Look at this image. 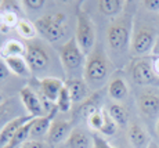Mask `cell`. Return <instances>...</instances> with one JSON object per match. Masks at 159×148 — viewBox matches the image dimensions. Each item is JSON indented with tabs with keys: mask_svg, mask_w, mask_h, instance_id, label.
I'll use <instances>...</instances> for the list:
<instances>
[{
	"mask_svg": "<svg viewBox=\"0 0 159 148\" xmlns=\"http://www.w3.org/2000/svg\"><path fill=\"white\" fill-rule=\"evenodd\" d=\"M91 140H93V148H116L107 138H104L101 134L91 136Z\"/></svg>",
	"mask_w": 159,
	"mask_h": 148,
	"instance_id": "cell-30",
	"label": "cell"
},
{
	"mask_svg": "<svg viewBox=\"0 0 159 148\" xmlns=\"http://www.w3.org/2000/svg\"><path fill=\"white\" fill-rule=\"evenodd\" d=\"M98 11L104 15L115 17L123 11L125 2L123 0H100L98 3Z\"/></svg>",
	"mask_w": 159,
	"mask_h": 148,
	"instance_id": "cell-22",
	"label": "cell"
},
{
	"mask_svg": "<svg viewBox=\"0 0 159 148\" xmlns=\"http://www.w3.org/2000/svg\"><path fill=\"white\" fill-rule=\"evenodd\" d=\"M143 4L149 11H159V0H144Z\"/></svg>",
	"mask_w": 159,
	"mask_h": 148,
	"instance_id": "cell-33",
	"label": "cell"
},
{
	"mask_svg": "<svg viewBox=\"0 0 159 148\" xmlns=\"http://www.w3.org/2000/svg\"><path fill=\"white\" fill-rule=\"evenodd\" d=\"M21 4L30 8V10H40L46 4V2L44 0H24V2H21Z\"/></svg>",
	"mask_w": 159,
	"mask_h": 148,
	"instance_id": "cell-31",
	"label": "cell"
},
{
	"mask_svg": "<svg viewBox=\"0 0 159 148\" xmlns=\"http://www.w3.org/2000/svg\"><path fill=\"white\" fill-rule=\"evenodd\" d=\"M10 69H8V67H7V64H6V61L3 60L2 57H0V83L2 82H4L6 79L10 76Z\"/></svg>",
	"mask_w": 159,
	"mask_h": 148,
	"instance_id": "cell-32",
	"label": "cell"
},
{
	"mask_svg": "<svg viewBox=\"0 0 159 148\" xmlns=\"http://www.w3.org/2000/svg\"><path fill=\"white\" fill-rule=\"evenodd\" d=\"M131 78L137 85L141 86H159V76L154 71L152 61L149 58L136 60L131 67Z\"/></svg>",
	"mask_w": 159,
	"mask_h": 148,
	"instance_id": "cell-7",
	"label": "cell"
},
{
	"mask_svg": "<svg viewBox=\"0 0 159 148\" xmlns=\"http://www.w3.org/2000/svg\"><path fill=\"white\" fill-rule=\"evenodd\" d=\"M35 119V116L32 115H24V116H17V118L11 119L10 122H7L0 130V148H8L11 140H13L14 134L17 133V130L24 126L29 121Z\"/></svg>",
	"mask_w": 159,
	"mask_h": 148,
	"instance_id": "cell-9",
	"label": "cell"
},
{
	"mask_svg": "<svg viewBox=\"0 0 159 148\" xmlns=\"http://www.w3.org/2000/svg\"><path fill=\"white\" fill-rule=\"evenodd\" d=\"M139 109L148 118H158L159 116V94L147 91L139 97Z\"/></svg>",
	"mask_w": 159,
	"mask_h": 148,
	"instance_id": "cell-14",
	"label": "cell"
},
{
	"mask_svg": "<svg viewBox=\"0 0 159 148\" xmlns=\"http://www.w3.org/2000/svg\"><path fill=\"white\" fill-rule=\"evenodd\" d=\"M148 148H159V146H158V144H155V143H151Z\"/></svg>",
	"mask_w": 159,
	"mask_h": 148,
	"instance_id": "cell-38",
	"label": "cell"
},
{
	"mask_svg": "<svg viewBox=\"0 0 159 148\" xmlns=\"http://www.w3.org/2000/svg\"><path fill=\"white\" fill-rule=\"evenodd\" d=\"M116 129H118V125L115 123V121L111 118V115L108 113V111L104 109V125L100 130V134L101 136H114L116 133Z\"/></svg>",
	"mask_w": 159,
	"mask_h": 148,
	"instance_id": "cell-27",
	"label": "cell"
},
{
	"mask_svg": "<svg viewBox=\"0 0 159 148\" xmlns=\"http://www.w3.org/2000/svg\"><path fill=\"white\" fill-rule=\"evenodd\" d=\"M75 39L78 42L80 50L86 55L93 51L94 43H96V30L94 24L91 21L90 15L83 10L82 3H79L76 7V35Z\"/></svg>",
	"mask_w": 159,
	"mask_h": 148,
	"instance_id": "cell-2",
	"label": "cell"
},
{
	"mask_svg": "<svg viewBox=\"0 0 159 148\" xmlns=\"http://www.w3.org/2000/svg\"><path fill=\"white\" fill-rule=\"evenodd\" d=\"M0 32H8L7 28H6V18H4V13L0 10Z\"/></svg>",
	"mask_w": 159,
	"mask_h": 148,
	"instance_id": "cell-35",
	"label": "cell"
},
{
	"mask_svg": "<svg viewBox=\"0 0 159 148\" xmlns=\"http://www.w3.org/2000/svg\"><path fill=\"white\" fill-rule=\"evenodd\" d=\"M64 86H65V83L61 81V79L54 78V76H46V78H43L40 81L42 94L51 104H54L57 101L58 95H60L61 90L64 89Z\"/></svg>",
	"mask_w": 159,
	"mask_h": 148,
	"instance_id": "cell-15",
	"label": "cell"
},
{
	"mask_svg": "<svg viewBox=\"0 0 159 148\" xmlns=\"http://www.w3.org/2000/svg\"><path fill=\"white\" fill-rule=\"evenodd\" d=\"M25 60L32 72H42L50 62V55L40 43H29L26 46Z\"/></svg>",
	"mask_w": 159,
	"mask_h": 148,
	"instance_id": "cell-8",
	"label": "cell"
},
{
	"mask_svg": "<svg viewBox=\"0 0 159 148\" xmlns=\"http://www.w3.org/2000/svg\"><path fill=\"white\" fill-rule=\"evenodd\" d=\"M129 140L134 148H148L149 147V137L147 132L139 123H131L129 127Z\"/></svg>",
	"mask_w": 159,
	"mask_h": 148,
	"instance_id": "cell-18",
	"label": "cell"
},
{
	"mask_svg": "<svg viewBox=\"0 0 159 148\" xmlns=\"http://www.w3.org/2000/svg\"><path fill=\"white\" fill-rule=\"evenodd\" d=\"M21 148H48V147L46 146L44 143H42V141H38V140H28Z\"/></svg>",
	"mask_w": 159,
	"mask_h": 148,
	"instance_id": "cell-34",
	"label": "cell"
},
{
	"mask_svg": "<svg viewBox=\"0 0 159 148\" xmlns=\"http://www.w3.org/2000/svg\"><path fill=\"white\" fill-rule=\"evenodd\" d=\"M2 101H3V98H2V94H0V104H2Z\"/></svg>",
	"mask_w": 159,
	"mask_h": 148,
	"instance_id": "cell-40",
	"label": "cell"
},
{
	"mask_svg": "<svg viewBox=\"0 0 159 148\" xmlns=\"http://www.w3.org/2000/svg\"><path fill=\"white\" fill-rule=\"evenodd\" d=\"M0 10L3 13H15L20 15V10H21V4L17 2H2L0 4Z\"/></svg>",
	"mask_w": 159,
	"mask_h": 148,
	"instance_id": "cell-29",
	"label": "cell"
},
{
	"mask_svg": "<svg viewBox=\"0 0 159 148\" xmlns=\"http://www.w3.org/2000/svg\"><path fill=\"white\" fill-rule=\"evenodd\" d=\"M157 133L159 136V119H158V122H157Z\"/></svg>",
	"mask_w": 159,
	"mask_h": 148,
	"instance_id": "cell-39",
	"label": "cell"
},
{
	"mask_svg": "<svg viewBox=\"0 0 159 148\" xmlns=\"http://www.w3.org/2000/svg\"><path fill=\"white\" fill-rule=\"evenodd\" d=\"M86 122H87V125L93 129V130L100 132L101 130V127H102V125H104V108L96 111V112H93L86 119Z\"/></svg>",
	"mask_w": 159,
	"mask_h": 148,
	"instance_id": "cell-28",
	"label": "cell"
},
{
	"mask_svg": "<svg viewBox=\"0 0 159 148\" xmlns=\"http://www.w3.org/2000/svg\"><path fill=\"white\" fill-rule=\"evenodd\" d=\"M131 24L126 18L116 20L108 26L107 30V40L112 50L123 51L127 46L131 44Z\"/></svg>",
	"mask_w": 159,
	"mask_h": 148,
	"instance_id": "cell-4",
	"label": "cell"
},
{
	"mask_svg": "<svg viewBox=\"0 0 159 148\" xmlns=\"http://www.w3.org/2000/svg\"><path fill=\"white\" fill-rule=\"evenodd\" d=\"M64 83H65V87L68 89L69 94H71L73 104L82 103L90 95L89 94V85L83 78H69Z\"/></svg>",
	"mask_w": 159,
	"mask_h": 148,
	"instance_id": "cell-13",
	"label": "cell"
},
{
	"mask_svg": "<svg viewBox=\"0 0 159 148\" xmlns=\"http://www.w3.org/2000/svg\"><path fill=\"white\" fill-rule=\"evenodd\" d=\"M112 72V64L107 54L100 46L93 49L87 55L86 62L83 67V79L87 85L98 86L107 81Z\"/></svg>",
	"mask_w": 159,
	"mask_h": 148,
	"instance_id": "cell-1",
	"label": "cell"
},
{
	"mask_svg": "<svg viewBox=\"0 0 159 148\" xmlns=\"http://www.w3.org/2000/svg\"><path fill=\"white\" fill-rule=\"evenodd\" d=\"M158 33L149 25H137L131 35V51L136 55H145L155 50Z\"/></svg>",
	"mask_w": 159,
	"mask_h": 148,
	"instance_id": "cell-5",
	"label": "cell"
},
{
	"mask_svg": "<svg viewBox=\"0 0 159 148\" xmlns=\"http://www.w3.org/2000/svg\"><path fill=\"white\" fill-rule=\"evenodd\" d=\"M56 105L58 107V111H61V112H68L73 105L72 97H71V94H69L68 89H66L65 86H64V89L61 90L60 95H58V98L56 101Z\"/></svg>",
	"mask_w": 159,
	"mask_h": 148,
	"instance_id": "cell-26",
	"label": "cell"
},
{
	"mask_svg": "<svg viewBox=\"0 0 159 148\" xmlns=\"http://www.w3.org/2000/svg\"><path fill=\"white\" fill-rule=\"evenodd\" d=\"M65 20L66 15L64 13L46 14L35 21V26L38 29L39 35L43 36L47 42L56 43L61 40L65 35Z\"/></svg>",
	"mask_w": 159,
	"mask_h": 148,
	"instance_id": "cell-3",
	"label": "cell"
},
{
	"mask_svg": "<svg viewBox=\"0 0 159 148\" xmlns=\"http://www.w3.org/2000/svg\"><path fill=\"white\" fill-rule=\"evenodd\" d=\"M155 55H159V39H158V43H157V46H155Z\"/></svg>",
	"mask_w": 159,
	"mask_h": 148,
	"instance_id": "cell-37",
	"label": "cell"
},
{
	"mask_svg": "<svg viewBox=\"0 0 159 148\" xmlns=\"http://www.w3.org/2000/svg\"><path fill=\"white\" fill-rule=\"evenodd\" d=\"M26 54V46H24V43H21L17 39H10L3 44V47L0 49V57L4 60L8 57H25Z\"/></svg>",
	"mask_w": 159,
	"mask_h": 148,
	"instance_id": "cell-20",
	"label": "cell"
},
{
	"mask_svg": "<svg viewBox=\"0 0 159 148\" xmlns=\"http://www.w3.org/2000/svg\"><path fill=\"white\" fill-rule=\"evenodd\" d=\"M4 61L10 72L14 75L20 76V78H29L32 75V71H30L25 57H8L4 58Z\"/></svg>",
	"mask_w": 159,
	"mask_h": 148,
	"instance_id": "cell-19",
	"label": "cell"
},
{
	"mask_svg": "<svg viewBox=\"0 0 159 148\" xmlns=\"http://www.w3.org/2000/svg\"><path fill=\"white\" fill-rule=\"evenodd\" d=\"M152 61V67H154V71L157 72V75L159 76V55H154V57L151 58Z\"/></svg>",
	"mask_w": 159,
	"mask_h": 148,
	"instance_id": "cell-36",
	"label": "cell"
},
{
	"mask_svg": "<svg viewBox=\"0 0 159 148\" xmlns=\"http://www.w3.org/2000/svg\"><path fill=\"white\" fill-rule=\"evenodd\" d=\"M58 55L66 72H75L83 65L86 54L80 50L75 38H71L58 49Z\"/></svg>",
	"mask_w": 159,
	"mask_h": 148,
	"instance_id": "cell-6",
	"label": "cell"
},
{
	"mask_svg": "<svg viewBox=\"0 0 159 148\" xmlns=\"http://www.w3.org/2000/svg\"><path fill=\"white\" fill-rule=\"evenodd\" d=\"M32 121H29L28 123H25L24 126H21L20 129L17 130V133L14 134L13 140H11L10 146H8V148H21L24 146V144L26 143V141L29 140L30 137V130H32Z\"/></svg>",
	"mask_w": 159,
	"mask_h": 148,
	"instance_id": "cell-24",
	"label": "cell"
},
{
	"mask_svg": "<svg viewBox=\"0 0 159 148\" xmlns=\"http://www.w3.org/2000/svg\"><path fill=\"white\" fill-rule=\"evenodd\" d=\"M57 112H58V107L54 104L53 108H51L46 115L33 119L32 130H30V137L39 138V137H44V136H47L48 130H50L51 125H53V122H54V118H56Z\"/></svg>",
	"mask_w": 159,
	"mask_h": 148,
	"instance_id": "cell-11",
	"label": "cell"
},
{
	"mask_svg": "<svg viewBox=\"0 0 159 148\" xmlns=\"http://www.w3.org/2000/svg\"><path fill=\"white\" fill-rule=\"evenodd\" d=\"M108 113L111 115V118L115 121V123L120 127H125L127 126V122H129V112L122 104H111V107L108 108Z\"/></svg>",
	"mask_w": 159,
	"mask_h": 148,
	"instance_id": "cell-23",
	"label": "cell"
},
{
	"mask_svg": "<svg viewBox=\"0 0 159 148\" xmlns=\"http://www.w3.org/2000/svg\"><path fill=\"white\" fill-rule=\"evenodd\" d=\"M108 93H109V97L115 101L125 100L127 97V93H129V87H127L125 79H122V78L112 79L108 86Z\"/></svg>",
	"mask_w": 159,
	"mask_h": 148,
	"instance_id": "cell-21",
	"label": "cell"
},
{
	"mask_svg": "<svg viewBox=\"0 0 159 148\" xmlns=\"http://www.w3.org/2000/svg\"><path fill=\"white\" fill-rule=\"evenodd\" d=\"M15 30H17V33L21 38L26 39V40H32L38 35V29L35 26V22H30L26 18H21L17 28H15Z\"/></svg>",
	"mask_w": 159,
	"mask_h": 148,
	"instance_id": "cell-25",
	"label": "cell"
},
{
	"mask_svg": "<svg viewBox=\"0 0 159 148\" xmlns=\"http://www.w3.org/2000/svg\"><path fill=\"white\" fill-rule=\"evenodd\" d=\"M73 130L71 122L68 121H54L50 130L47 133V141L51 146L62 143L64 140H68L69 134Z\"/></svg>",
	"mask_w": 159,
	"mask_h": 148,
	"instance_id": "cell-12",
	"label": "cell"
},
{
	"mask_svg": "<svg viewBox=\"0 0 159 148\" xmlns=\"http://www.w3.org/2000/svg\"><path fill=\"white\" fill-rule=\"evenodd\" d=\"M101 98H102L101 90L94 91L93 94H90L79 107V115L83 116L84 119H87L93 112L101 109Z\"/></svg>",
	"mask_w": 159,
	"mask_h": 148,
	"instance_id": "cell-17",
	"label": "cell"
},
{
	"mask_svg": "<svg viewBox=\"0 0 159 148\" xmlns=\"http://www.w3.org/2000/svg\"><path fill=\"white\" fill-rule=\"evenodd\" d=\"M20 98L22 101L24 107L28 111V115H32L35 118L43 116V111H44L43 104H42V101L39 100V97L29 86H25V87H22L20 90Z\"/></svg>",
	"mask_w": 159,
	"mask_h": 148,
	"instance_id": "cell-10",
	"label": "cell"
},
{
	"mask_svg": "<svg viewBox=\"0 0 159 148\" xmlns=\"http://www.w3.org/2000/svg\"><path fill=\"white\" fill-rule=\"evenodd\" d=\"M68 148H93V140L83 129H73L66 140Z\"/></svg>",
	"mask_w": 159,
	"mask_h": 148,
	"instance_id": "cell-16",
	"label": "cell"
}]
</instances>
